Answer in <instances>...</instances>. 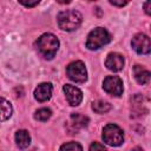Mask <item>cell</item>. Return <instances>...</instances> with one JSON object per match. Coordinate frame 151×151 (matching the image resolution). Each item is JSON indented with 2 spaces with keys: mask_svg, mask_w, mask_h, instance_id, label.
<instances>
[{
  "mask_svg": "<svg viewBox=\"0 0 151 151\" xmlns=\"http://www.w3.org/2000/svg\"><path fill=\"white\" fill-rule=\"evenodd\" d=\"M35 45L44 58L52 59L59 48V40L52 33H44L38 38Z\"/></svg>",
  "mask_w": 151,
  "mask_h": 151,
  "instance_id": "6da1fadb",
  "label": "cell"
},
{
  "mask_svg": "<svg viewBox=\"0 0 151 151\" xmlns=\"http://www.w3.org/2000/svg\"><path fill=\"white\" fill-rule=\"evenodd\" d=\"M58 20V25L61 29L64 31H74L77 29L81 21H83V17L78 11H63L58 14L57 17Z\"/></svg>",
  "mask_w": 151,
  "mask_h": 151,
  "instance_id": "7a4b0ae2",
  "label": "cell"
},
{
  "mask_svg": "<svg viewBox=\"0 0 151 151\" xmlns=\"http://www.w3.org/2000/svg\"><path fill=\"white\" fill-rule=\"evenodd\" d=\"M111 41V35L110 33L103 28V27H96L94 29H92L88 35H87V40H86V47L88 50H98L101 46L109 44Z\"/></svg>",
  "mask_w": 151,
  "mask_h": 151,
  "instance_id": "3957f363",
  "label": "cell"
},
{
  "mask_svg": "<svg viewBox=\"0 0 151 151\" xmlns=\"http://www.w3.org/2000/svg\"><path fill=\"white\" fill-rule=\"evenodd\" d=\"M103 139L111 146H119L124 142V132L116 124H107L103 129Z\"/></svg>",
  "mask_w": 151,
  "mask_h": 151,
  "instance_id": "277c9868",
  "label": "cell"
},
{
  "mask_svg": "<svg viewBox=\"0 0 151 151\" xmlns=\"http://www.w3.org/2000/svg\"><path fill=\"white\" fill-rule=\"evenodd\" d=\"M66 73L68 76V78L76 83H85L87 79V72H86V67L84 65L83 61L77 60L73 61L71 64H68V66L66 67Z\"/></svg>",
  "mask_w": 151,
  "mask_h": 151,
  "instance_id": "5b68a950",
  "label": "cell"
},
{
  "mask_svg": "<svg viewBox=\"0 0 151 151\" xmlns=\"http://www.w3.org/2000/svg\"><path fill=\"white\" fill-rule=\"evenodd\" d=\"M103 88L106 93L119 97L123 93V81L118 76H107L104 79Z\"/></svg>",
  "mask_w": 151,
  "mask_h": 151,
  "instance_id": "8992f818",
  "label": "cell"
},
{
  "mask_svg": "<svg viewBox=\"0 0 151 151\" xmlns=\"http://www.w3.org/2000/svg\"><path fill=\"white\" fill-rule=\"evenodd\" d=\"M132 48L138 54H149L151 50V42L150 38L144 33H137L131 41Z\"/></svg>",
  "mask_w": 151,
  "mask_h": 151,
  "instance_id": "52a82bcc",
  "label": "cell"
},
{
  "mask_svg": "<svg viewBox=\"0 0 151 151\" xmlns=\"http://www.w3.org/2000/svg\"><path fill=\"white\" fill-rule=\"evenodd\" d=\"M87 124H88V118L86 116L80 113H72L67 123V129L71 133H77L80 129L86 127Z\"/></svg>",
  "mask_w": 151,
  "mask_h": 151,
  "instance_id": "ba28073f",
  "label": "cell"
},
{
  "mask_svg": "<svg viewBox=\"0 0 151 151\" xmlns=\"http://www.w3.org/2000/svg\"><path fill=\"white\" fill-rule=\"evenodd\" d=\"M63 90H64L66 99H67V101H68V104L71 106H78L81 103V100H83V92L78 87H76L73 85H70V84H65Z\"/></svg>",
  "mask_w": 151,
  "mask_h": 151,
  "instance_id": "9c48e42d",
  "label": "cell"
},
{
  "mask_svg": "<svg viewBox=\"0 0 151 151\" xmlns=\"http://www.w3.org/2000/svg\"><path fill=\"white\" fill-rule=\"evenodd\" d=\"M124 63H125L124 57L119 53L113 52L107 55V58L105 60V66L113 72H118L124 67Z\"/></svg>",
  "mask_w": 151,
  "mask_h": 151,
  "instance_id": "30bf717a",
  "label": "cell"
},
{
  "mask_svg": "<svg viewBox=\"0 0 151 151\" xmlns=\"http://www.w3.org/2000/svg\"><path fill=\"white\" fill-rule=\"evenodd\" d=\"M52 91H53V87H52L51 83H41L34 90V98L38 101H41V103L46 101L51 98Z\"/></svg>",
  "mask_w": 151,
  "mask_h": 151,
  "instance_id": "8fae6325",
  "label": "cell"
},
{
  "mask_svg": "<svg viewBox=\"0 0 151 151\" xmlns=\"http://www.w3.org/2000/svg\"><path fill=\"white\" fill-rule=\"evenodd\" d=\"M133 73H134V78L138 81V84L145 85L150 81V72L147 70H145L143 66L136 65L133 67Z\"/></svg>",
  "mask_w": 151,
  "mask_h": 151,
  "instance_id": "7c38bea8",
  "label": "cell"
},
{
  "mask_svg": "<svg viewBox=\"0 0 151 151\" xmlns=\"http://www.w3.org/2000/svg\"><path fill=\"white\" fill-rule=\"evenodd\" d=\"M15 143L20 149H26L31 144V136L26 130H19L15 132Z\"/></svg>",
  "mask_w": 151,
  "mask_h": 151,
  "instance_id": "4fadbf2b",
  "label": "cell"
},
{
  "mask_svg": "<svg viewBox=\"0 0 151 151\" xmlns=\"http://www.w3.org/2000/svg\"><path fill=\"white\" fill-rule=\"evenodd\" d=\"M12 112H13V109L11 103L7 99L0 97V122L7 120L12 116Z\"/></svg>",
  "mask_w": 151,
  "mask_h": 151,
  "instance_id": "5bb4252c",
  "label": "cell"
},
{
  "mask_svg": "<svg viewBox=\"0 0 151 151\" xmlns=\"http://www.w3.org/2000/svg\"><path fill=\"white\" fill-rule=\"evenodd\" d=\"M92 109L97 113H106L111 110V104H109L104 100H97L92 104Z\"/></svg>",
  "mask_w": 151,
  "mask_h": 151,
  "instance_id": "9a60e30c",
  "label": "cell"
},
{
  "mask_svg": "<svg viewBox=\"0 0 151 151\" xmlns=\"http://www.w3.org/2000/svg\"><path fill=\"white\" fill-rule=\"evenodd\" d=\"M51 116H52V111H51L50 109H47V107L39 109V110H37L35 113H34V118H35L37 120H40V122L47 120Z\"/></svg>",
  "mask_w": 151,
  "mask_h": 151,
  "instance_id": "2e32d148",
  "label": "cell"
},
{
  "mask_svg": "<svg viewBox=\"0 0 151 151\" xmlns=\"http://www.w3.org/2000/svg\"><path fill=\"white\" fill-rule=\"evenodd\" d=\"M60 151H83V147L79 143L76 142H70L65 143L60 146Z\"/></svg>",
  "mask_w": 151,
  "mask_h": 151,
  "instance_id": "e0dca14e",
  "label": "cell"
},
{
  "mask_svg": "<svg viewBox=\"0 0 151 151\" xmlns=\"http://www.w3.org/2000/svg\"><path fill=\"white\" fill-rule=\"evenodd\" d=\"M88 151H106V149L104 147L103 144L98 143V142H93L91 145H90V150Z\"/></svg>",
  "mask_w": 151,
  "mask_h": 151,
  "instance_id": "ac0fdd59",
  "label": "cell"
},
{
  "mask_svg": "<svg viewBox=\"0 0 151 151\" xmlns=\"http://www.w3.org/2000/svg\"><path fill=\"white\" fill-rule=\"evenodd\" d=\"M110 4L111 5H113V6H119V7H123V6H125L126 4H127V1H110Z\"/></svg>",
  "mask_w": 151,
  "mask_h": 151,
  "instance_id": "d6986e66",
  "label": "cell"
},
{
  "mask_svg": "<svg viewBox=\"0 0 151 151\" xmlns=\"http://www.w3.org/2000/svg\"><path fill=\"white\" fill-rule=\"evenodd\" d=\"M20 4L24 5V6H26V7H34V6H37V5L39 4V1H34V2H25V1H20Z\"/></svg>",
  "mask_w": 151,
  "mask_h": 151,
  "instance_id": "ffe728a7",
  "label": "cell"
},
{
  "mask_svg": "<svg viewBox=\"0 0 151 151\" xmlns=\"http://www.w3.org/2000/svg\"><path fill=\"white\" fill-rule=\"evenodd\" d=\"M150 6H151V2H150V1H146V2L144 4V7H145V12H146V14H150Z\"/></svg>",
  "mask_w": 151,
  "mask_h": 151,
  "instance_id": "44dd1931",
  "label": "cell"
},
{
  "mask_svg": "<svg viewBox=\"0 0 151 151\" xmlns=\"http://www.w3.org/2000/svg\"><path fill=\"white\" fill-rule=\"evenodd\" d=\"M131 151H144L142 147H139V146H136V147H133Z\"/></svg>",
  "mask_w": 151,
  "mask_h": 151,
  "instance_id": "7402d4cb",
  "label": "cell"
}]
</instances>
